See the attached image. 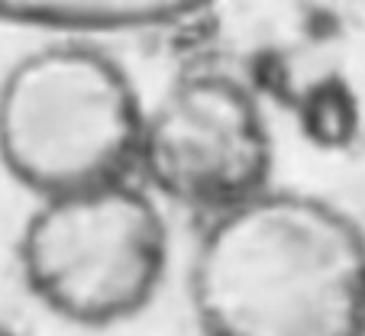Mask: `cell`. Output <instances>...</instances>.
<instances>
[{
    "mask_svg": "<svg viewBox=\"0 0 365 336\" xmlns=\"http://www.w3.org/2000/svg\"><path fill=\"white\" fill-rule=\"evenodd\" d=\"M0 336H20V333H16V330L10 327V323H4V320H0Z\"/></svg>",
    "mask_w": 365,
    "mask_h": 336,
    "instance_id": "8992f818",
    "label": "cell"
},
{
    "mask_svg": "<svg viewBox=\"0 0 365 336\" xmlns=\"http://www.w3.org/2000/svg\"><path fill=\"white\" fill-rule=\"evenodd\" d=\"M272 123L240 78L187 71L145 103L136 181L155 200L214 217L272 188Z\"/></svg>",
    "mask_w": 365,
    "mask_h": 336,
    "instance_id": "277c9868",
    "label": "cell"
},
{
    "mask_svg": "<svg viewBox=\"0 0 365 336\" xmlns=\"http://www.w3.org/2000/svg\"><path fill=\"white\" fill-rule=\"evenodd\" d=\"M145 101L94 42L52 39L0 78V165L36 200L136 178Z\"/></svg>",
    "mask_w": 365,
    "mask_h": 336,
    "instance_id": "7a4b0ae2",
    "label": "cell"
},
{
    "mask_svg": "<svg viewBox=\"0 0 365 336\" xmlns=\"http://www.w3.org/2000/svg\"><path fill=\"white\" fill-rule=\"evenodd\" d=\"M187 291L204 336H365V230L320 194L272 185L207 217Z\"/></svg>",
    "mask_w": 365,
    "mask_h": 336,
    "instance_id": "6da1fadb",
    "label": "cell"
},
{
    "mask_svg": "<svg viewBox=\"0 0 365 336\" xmlns=\"http://www.w3.org/2000/svg\"><path fill=\"white\" fill-rule=\"evenodd\" d=\"M194 7L159 0H0V23L56 33V39L91 42L94 36L145 33L181 26Z\"/></svg>",
    "mask_w": 365,
    "mask_h": 336,
    "instance_id": "5b68a950",
    "label": "cell"
},
{
    "mask_svg": "<svg viewBox=\"0 0 365 336\" xmlns=\"http://www.w3.org/2000/svg\"><path fill=\"white\" fill-rule=\"evenodd\" d=\"M162 204L136 178L36 200L16 240L26 291L75 327H117L143 314L168 275Z\"/></svg>",
    "mask_w": 365,
    "mask_h": 336,
    "instance_id": "3957f363",
    "label": "cell"
}]
</instances>
